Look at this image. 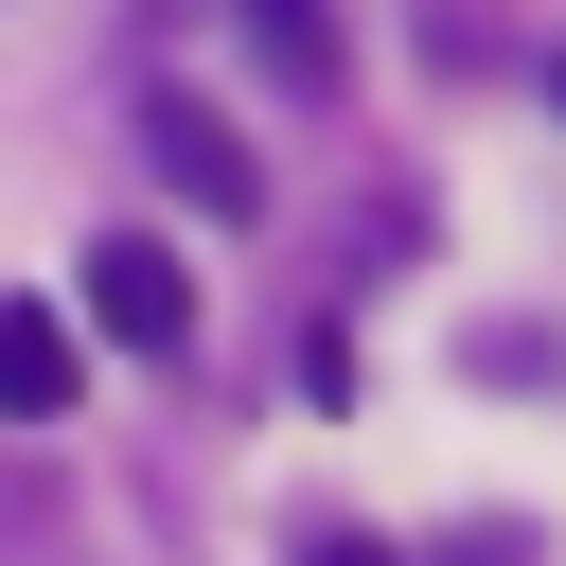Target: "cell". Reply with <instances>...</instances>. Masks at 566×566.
<instances>
[{"mask_svg":"<svg viewBox=\"0 0 566 566\" xmlns=\"http://www.w3.org/2000/svg\"><path fill=\"white\" fill-rule=\"evenodd\" d=\"M548 106H566V53H548Z\"/></svg>","mask_w":566,"mask_h":566,"instance_id":"6","label":"cell"},{"mask_svg":"<svg viewBox=\"0 0 566 566\" xmlns=\"http://www.w3.org/2000/svg\"><path fill=\"white\" fill-rule=\"evenodd\" d=\"M88 336H106V354H177V336H195V265H177L159 230H106V248H88Z\"/></svg>","mask_w":566,"mask_h":566,"instance_id":"1","label":"cell"},{"mask_svg":"<svg viewBox=\"0 0 566 566\" xmlns=\"http://www.w3.org/2000/svg\"><path fill=\"white\" fill-rule=\"evenodd\" d=\"M230 35H248V53H265V88H301V106H318V88L354 71V35H336V0H230Z\"/></svg>","mask_w":566,"mask_h":566,"instance_id":"3","label":"cell"},{"mask_svg":"<svg viewBox=\"0 0 566 566\" xmlns=\"http://www.w3.org/2000/svg\"><path fill=\"white\" fill-rule=\"evenodd\" d=\"M142 159H159V195H195L212 230H230V212H265V177H248V142H230L212 106H142Z\"/></svg>","mask_w":566,"mask_h":566,"instance_id":"2","label":"cell"},{"mask_svg":"<svg viewBox=\"0 0 566 566\" xmlns=\"http://www.w3.org/2000/svg\"><path fill=\"white\" fill-rule=\"evenodd\" d=\"M0 424H71V318L0 301Z\"/></svg>","mask_w":566,"mask_h":566,"instance_id":"4","label":"cell"},{"mask_svg":"<svg viewBox=\"0 0 566 566\" xmlns=\"http://www.w3.org/2000/svg\"><path fill=\"white\" fill-rule=\"evenodd\" d=\"M318 566H389V548H318Z\"/></svg>","mask_w":566,"mask_h":566,"instance_id":"5","label":"cell"}]
</instances>
